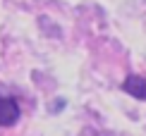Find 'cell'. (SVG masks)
<instances>
[{
  "instance_id": "7a4b0ae2",
  "label": "cell",
  "mask_w": 146,
  "mask_h": 136,
  "mask_svg": "<svg viewBox=\"0 0 146 136\" xmlns=\"http://www.w3.org/2000/svg\"><path fill=\"white\" fill-rule=\"evenodd\" d=\"M122 91L129 93L137 100H146V79L139 77V74H129V77L122 81Z\"/></svg>"
},
{
  "instance_id": "6da1fadb",
  "label": "cell",
  "mask_w": 146,
  "mask_h": 136,
  "mask_svg": "<svg viewBox=\"0 0 146 136\" xmlns=\"http://www.w3.org/2000/svg\"><path fill=\"white\" fill-rule=\"evenodd\" d=\"M19 117H22V110H19L17 98L10 93V88L5 84H0V127L17 124Z\"/></svg>"
}]
</instances>
